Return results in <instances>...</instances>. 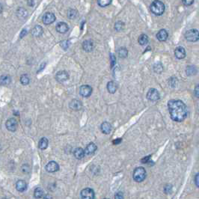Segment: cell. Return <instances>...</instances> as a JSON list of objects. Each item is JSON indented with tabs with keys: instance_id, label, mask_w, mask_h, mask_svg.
Returning <instances> with one entry per match:
<instances>
[{
	"instance_id": "obj_1",
	"label": "cell",
	"mask_w": 199,
	"mask_h": 199,
	"mask_svg": "<svg viewBox=\"0 0 199 199\" xmlns=\"http://www.w3.org/2000/svg\"><path fill=\"white\" fill-rule=\"evenodd\" d=\"M168 109L171 118L177 122H182L188 115L186 106L180 100H170L168 102Z\"/></svg>"
},
{
	"instance_id": "obj_2",
	"label": "cell",
	"mask_w": 199,
	"mask_h": 199,
	"mask_svg": "<svg viewBox=\"0 0 199 199\" xmlns=\"http://www.w3.org/2000/svg\"><path fill=\"white\" fill-rule=\"evenodd\" d=\"M150 11L157 16H160L163 14L166 10L165 4L161 1H154L150 6Z\"/></svg>"
},
{
	"instance_id": "obj_3",
	"label": "cell",
	"mask_w": 199,
	"mask_h": 199,
	"mask_svg": "<svg viewBox=\"0 0 199 199\" xmlns=\"http://www.w3.org/2000/svg\"><path fill=\"white\" fill-rule=\"evenodd\" d=\"M133 177L136 182L143 181L146 177V170L143 167H138L133 171Z\"/></svg>"
},
{
	"instance_id": "obj_4",
	"label": "cell",
	"mask_w": 199,
	"mask_h": 199,
	"mask_svg": "<svg viewBox=\"0 0 199 199\" xmlns=\"http://www.w3.org/2000/svg\"><path fill=\"white\" fill-rule=\"evenodd\" d=\"M186 40L189 42H197L199 40V33L197 29L188 30L184 35Z\"/></svg>"
},
{
	"instance_id": "obj_5",
	"label": "cell",
	"mask_w": 199,
	"mask_h": 199,
	"mask_svg": "<svg viewBox=\"0 0 199 199\" xmlns=\"http://www.w3.org/2000/svg\"><path fill=\"white\" fill-rule=\"evenodd\" d=\"M147 98L148 100L152 102L158 101L160 98L159 91H157L156 88H150L147 93Z\"/></svg>"
},
{
	"instance_id": "obj_6",
	"label": "cell",
	"mask_w": 199,
	"mask_h": 199,
	"mask_svg": "<svg viewBox=\"0 0 199 199\" xmlns=\"http://www.w3.org/2000/svg\"><path fill=\"white\" fill-rule=\"evenodd\" d=\"M5 126H6V128L8 131L10 132H15L18 127V122L17 119L14 118H9L8 120L6 121L5 123Z\"/></svg>"
},
{
	"instance_id": "obj_7",
	"label": "cell",
	"mask_w": 199,
	"mask_h": 199,
	"mask_svg": "<svg viewBox=\"0 0 199 199\" xmlns=\"http://www.w3.org/2000/svg\"><path fill=\"white\" fill-rule=\"evenodd\" d=\"M93 91V88L90 86L83 85L79 88V94L83 97H88L91 95Z\"/></svg>"
},
{
	"instance_id": "obj_8",
	"label": "cell",
	"mask_w": 199,
	"mask_h": 199,
	"mask_svg": "<svg viewBox=\"0 0 199 199\" xmlns=\"http://www.w3.org/2000/svg\"><path fill=\"white\" fill-rule=\"evenodd\" d=\"M56 17L55 14L53 13L47 12L43 16V23L45 25H49L52 24V23H54L56 21Z\"/></svg>"
},
{
	"instance_id": "obj_9",
	"label": "cell",
	"mask_w": 199,
	"mask_h": 199,
	"mask_svg": "<svg viewBox=\"0 0 199 199\" xmlns=\"http://www.w3.org/2000/svg\"><path fill=\"white\" fill-rule=\"evenodd\" d=\"M94 192L90 188H86L82 189L81 192V198L82 199H94Z\"/></svg>"
},
{
	"instance_id": "obj_10",
	"label": "cell",
	"mask_w": 199,
	"mask_h": 199,
	"mask_svg": "<svg viewBox=\"0 0 199 199\" xmlns=\"http://www.w3.org/2000/svg\"><path fill=\"white\" fill-rule=\"evenodd\" d=\"M56 80L58 81V82H61V83H63V82H66L69 79V73H67L65 70H61V71H58L56 75Z\"/></svg>"
},
{
	"instance_id": "obj_11",
	"label": "cell",
	"mask_w": 199,
	"mask_h": 199,
	"mask_svg": "<svg viewBox=\"0 0 199 199\" xmlns=\"http://www.w3.org/2000/svg\"><path fill=\"white\" fill-rule=\"evenodd\" d=\"M47 171L49 173H53L56 172L59 170V166L57 162H55V161H50L49 162H48L47 165H46L45 167Z\"/></svg>"
},
{
	"instance_id": "obj_12",
	"label": "cell",
	"mask_w": 199,
	"mask_h": 199,
	"mask_svg": "<svg viewBox=\"0 0 199 199\" xmlns=\"http://www.w3.org/2000/svg\"><path fill=\"white\" fill-rule=\"evenodd\" d=\"M56 31L58 32V33L61 34H65L66 32H67L68 30H69V26L66 23H64V22H59L58 23H57L56 26Z\"/></svg>"
},
{
	"instance_id": "obj_13",
	"label": "cell",
	"mask_w": 199,
	"mask_h": 199,
	"mask_svg": "<svg viewBox=\"0 0 199 199\" xmlns=\"http://www.w3.org/2000/svg\"><path fill=\"white\" fill-rule=\"evenodd\" d=\"M175 56L177 59H183L186 57V50L183 47H177L175 50Z\"/></svg>"
},
{
	"instance_id": "obj_14",
	"label": "cell",
	"mask_w": 199,
	"mask_h": 199,
	"mask_svg": "<svg viewBox=\"0 0 199 199\" xmlns=\"http://www.w3.org/2000/svg\"><path fill=\"white\" fill-rule=\"evenodd\" d=\"M69 106H70V108L72 110H73V111H79V110H80L81 109H82V104L79 100L75 99L72 100L71 101H70V104H69Z\"/></svg>"
},
{
	"instance_id": "obj_15",
	"label": "cell",
	"mask_w": 199,
	"mask_h": 199,
	"mask_svg": "<svg viewBox=\"0 0 199 199\" xmlns=\"http://www.w3.org/2000/svg\"><path fill=\"white\" fill-rule=\"evenodd\" d=\"M97 149V145L94 143H93V142H91V143H89L88 145L86 146V149L84 150V151H85V154H86V155H91V154L95 153Z\"/></svg>"
},
{
	"instance_id": "obj_16",
	"label": "cell",
	"mask_w": 199,
	"mask_h": 199,
	"mask_svg": "<svg viewBox=\"0 0 199 199\" xmlns=\"http://www.w3.org/2000/svg\"><path fill=\"white\" fill-rule=\"evenodd\" d=\"M82 49L86 52H91L94 49V43L91 40H86L82 43Z\"/></svg>"
},
{
	"instance_id": "obj_17",
	"label": "cell",
	"mask_w": 199,
	"mask_h": 199,
	"mask_svg": "<svg viewBox=\"0 0 199 199\" xmlns=\"http://www.w3.org/2000/svg\"><path fill=\"white\" fill-rule=\"evenodd\" d=\"M168 34L166 29L159 30L158 33L157 34V38L161 42L166 41L168 39Z\"/></svg>"
},
{
	"instance_id": "obj_18",
	"label": "cell",
	"mask_w": 199,
	"mask_h": 199,
	"mask_svg": "<svg viewBox=\"0 0 199 199\" xmlns=\"http://www.w3.org/2000/svg\"><path fill=\"white\" fill-rule=\"evenodd\" d=\"M100 129H101L102 133L104 134H109L112 131V125L110 123L105 121V122L102 123L101 126H100Z\"/></svg>"
},
{
	"instance_id": "obj_19",
	"label": "cell",
	"mask_w": 199,
	"mask_h": 199,
	"mask_svg": "<svg viewBox=\"0 0 199 199\" xmlns=\"http://www.w3.org/2000/svg\"><path fill=\"white\" fill-rule=\"evenodd\" d=\"M16 189L18 192H23L26 190L27 189V183H26L25 180H19L16 183Z\"/></svg>"
},
{
	"instance_id": "obj_20",
	"label": "cell",
	"mask_w": 199,
	"mask_h": 199,
	"mask_svg": "<svg viewBox=\"0 0 199 199\" xmlns=\"http://www.w3.org/2000/svg\"><path fill=\"white\" fill-rule=\"evenodd\" d=\"M118 84L117 82H114V81H110L107 83V90H108L109 93L110 94H115L116 92V91L118 90Z\"/></svg>"
},
{
	"instance_id": "obj_21",
	"label": "cell",
	"mask_w": 199,
	"mask_h": 199,
	"mask_svg": "<svg viewBox=\"0 0 199 199\" xmlns=\"http://www.w3.org/2000/svg\"><path fill=\"white\" fill-rule=\"evenodd\" d=\"M11 82V77L8 75H2L0 77V86H8Z\"/></svg>"
},
{
	"instance_id": "obj_22",
	"label": "cell",
	"mask_w": 199,
	"mask_h": 199,
	"mask_svg": "<svg viewBox=\"0 0 199 199\" xmlns=\"http://www.w3.org/2000/svg\"><path fill=\"white\" fill-rule=\"evenodd\" d=\"M44 32V29L42 28V26H39V25H37L32 29L31 30V35L35 37H39L43 34Z\"/></svg>"
},
{
	"instance_id": "obj_23",
	"label": "cell",
	"mask_w": 199,
	"mask_h": 199,
	"mask_svg": "<svg viewBox=\"0 0 199 199\" xmlns=\"http://www.w3.org/2000/svg\"><path fill=\"white\" fill-rule=\"evenodd\" d=\"M73 155L77 159H81L85 157V151L82 148H77L73 151Z\"/></svg>"
},
{
	"instance_id": "obj_24",
	"label": "cell",
	"mask_w": 199,
	"mask_h": 199,
	"mask_svg": "<svg viewBox=\"0 0 199 199\" xmlns=\"http://www.w3.org/2000/svg\"><path fill=\"white\" fill-rule=\"evenodd\" d=\"M49 145V141L45 137H43L42 138H40V140L38 142V148L40 150H45L47 148Z\"/></svg>"
},
{
	"instance_id": "obj_25",
	"label": "cell",
	"mask_w": 199,
	"mask_h": 199,
	"mask_svg": "<svg viewBox=\"0 0 199 199\" xmlns=\"http://www.w3.org/2000/svg\"><path fill=\"white\" fill-rule=\"evenodd\" d=\"M17 15L19 19H25L28 16V12L26 9L23 8H19L17 11Z\"/></svg>"
},
{
	"instance_id": "obj_26",
	"label": "cell",
	"mask_w": 199,
	"mask_h": 199,
	"mask_svg": "<svg viewBox=\"0 0 199 199\" xmlns=\"http://www.w3.org/2000/svg\"><path fill=\"white\" fill-rule=\"evenodd\" d=\"M118 55L120 58H125L128 56V50L125 47H120L118 49Z\"/></svg>"
},
{
	"instance_id": "obj_27",
	"label": "cell",
	"mask_w": 199,
	"mask_h": 199,
	"mask_svg": "<svg viewBox=\"0 0 199 199\" xmlns=\"http://www.w3.org/2000/svg\"><path fill=\"white\" fill-rule=\"evenodd\" d=\"M138 44H140V45L141 46H144V45H146L148 43V35H145V34H142V35H141L139 36V38H138Z\"/></svg>"
},
{
	"instance_id": "obj_28",
	"label": "cell",
	"mask_w": 199,
	"mask_h": 199,
	"mask_svg": "<svg viewBox=\"0 0 199 199\" xmlns=\"http://www.w3.org/2000/svg\"><path fill=\"white\" fill-rule=\"evenodd\" d=\"M44 190L43 189L40 188V187H38L35 189V192H34V196H35V198H40L44 196Z\"/></svg>"
},
{
	"instance_id": "obj_29",
	"label": "cell",
	"mask_w": 199,
	"mask_h": 199,
	"mask_svg": "<svg viewBox=\"0 0 199 199\" xmlns=\"http://www.w3.org/2000/svg\"><path fill=\"white\" fill-rule=\"evenodd\" d=\"M186 73L187 76H193L195 75L196 73H197V70L195 66H192V65H190V66H188L186 67Z\"/></svg>"
},
{
	"instance_id": "obj_30",
	"label": "cell",
	"mask_w": 199,
	"mask_h": 199,
	"mask_svg": "<svg viewBox=\"0 0 199 199\" xmlns=\"http://www.w3.org/2000/svg\"><path fill=\"white\" fill-rule=\"evenodd\" d=\"M77 15H78V12L77 10L74 9H70L67 12V17L70 19H73L77 18Z\"/></svg>"
},
{
	"instance_id": "obj_31",
	"label": "cell",
	"mask_w": 199,
	"mask_h": 199,
	"mask_svg": "<svg viewBox=\"0 0 199 199\" xmlns=\"http://www.w3.org/2000/svg\"><path fill=\"white\" fill-rule=\"evenodd\" d=\"M30 82V79L27 74H23L20 77V82L23 86H27Z\"/></svg>"
},
{
	"instance_id": "obj_32",
	"label": "cell",
	"mask_w": 199,
	"mask_h": 199,
	"mask_svg": "<svg viewBox=\"0 0 199 199\" xmlns=\"http://www.w3.org/2000/svg\"><path fill=\"white\" fill-rule=\"evenodd\" d=\"M163 70V66L160 62L156 63L154 65V71L157 73H161Z\"/></svg>"
},
{
	"instance_id": "obj_33",
	"label": "cell",
	"mask_w": 199,
	"mask_h": 199,
	"mask_svg": "<svg viewBox=\"0 0 199 199\" xmlns=\"http://www.w3.org/2000/svg\"><path fill=\"white\" fill-rule=\"evenodd\" d=\"M124 29V23L122 21H118L115 24V31H122Z\"/></svg>"
},
{
	"instance_id": "obj_34",
	"label": "cell",
	"mask_w": 199,
	"mask_h": 199,
	"mask_svg": "<svg viewBox=\"0 0 199 199\" xmlns=\"http://www.w3.org/2000/svg\"><path fill=\"white\" fill-rule=\"evenodd\" d=\"M111 3H112V1H110V0H99V1H97V4L99 5V6L102 8L107 7Z\"/></svg>"
},
{
	"instance_id": "obj_35",
	"label": "cell",
	"mask_w": 199,
	"mask_h": 199,
	"mask_svg": "<svg viewBox=\"0 0 199 199\" xmlns=\"http://www.w3.org/2000/svg\"><path fill=\"white\" fill-rule=\"evenodd\" d=\"M177 80L175 77H172L169 80V86H171V87H175L177 86Z\"/></svg>"
},
{
	"instance_id": "obj_36",
	"label": "cell",
	"mask_w": 199,
	"mask_h": 199,
	"mask_svg": "<svg viewBox=\"0 0 199 199\" xmlns=\"http://www.w3.org/2000/svg\"><path fill=\"white\" fill-rule=\"evenodd\" d=\"M60 45H61V47H62L63 49H66L68 48V46H69V44H68L67 40H63V41H61V43H60Z\"/></svg>"
},
{
	"instance_id": "obj_37",
	"label": "cell",
	"mask_w": 199,
	"mask_h": 199,
	"mask_svg": "<svg viewBox=\"0 0 199 199\" xmlns=\"http://www.w3.org/2000/svg\"><path fill=\"white\" fill-rule=\"evenodd\" d=\"M115 199H124V194L121 192H118L115 194Z\"/></svg>"
},
{
	"instance_id": "obj_38",
	"label": "cell",
	"mask_w": 199,
	"mask_h": 199,
	"mask_svg": "<svg viewBox=\"0 0 199 199\" xmlns=\"http://www.w3.org/2000/svg\"><path fill=\"white\" fill-rule=\"evenodd\" d=\"M198 91H199V86L198 85H197L196 87V88L194 89V94H195V95H196V97L198 98L199 97V93H198Z\"/></svg>"
},
{
	"instance_id": "obj_39",
	"label": "cell",
	"mask_w": 199,
	"mask_h": 199,
	"mask_svg": "<svg viewBox=\"0 0 199 199\" xmlns=\"http://www.w3.org/2000/svg\"><path fill=\"white\" fill-rule=\"evenodd\" d=\"M110 58H111V62H112V67L114 66V65H115V61H116V60H115V56H114L113 54H110Z\"/></svg>"
},
{
	"instance_id": "obj_40",
	"label": "cell",
	"mask_w": 199,
	"mask_h": 199,
	"mask_svg": "<svg viewBox=\"0 0 199 199\" xmlns=\"http://www.w3.org/2000/svg\"><path fill=\"white\" fill-rule=\"evenodd\" d=\"M183 3L186 6H190L194 3V1H187L186 0V1H183Z\"/></svg>"
},
{
	"instance_id": "obj_41",
	"label": "cell",
	"mask_w": 199,
	"mask_h": 199,
	"mask_svg": "<svg viewBox=\"0 0 199 199\" xmlns=\"http://www.w3.org/2000/svg\"><path fill=\"white\" fill-rule=\"evenodd\" d=\"M26 34H27V30H26V29H23L22 31H21L20 35H19V38H23L25 35H26Z\"/></svg>"
},
{
	"instance_id": "obj_42",
	"label": "cell",
	"mask_w": 199,
	"mask_h": 199,
	"mask_svg": "<svg viewBox=\"0 0 199 199\" xmlns=\"http://www.w3.org/2000/svg\"><path fill=\"white\" fill-rule=\"evenodd\" d=\"M165 192H166V193H168V192H171V185H167L165 186Z\"/></svg>"
},
{
	"instance_id": "obj_43",
	"label": "cell",
	"mask_w": 199,
	"mask_h": 199,
	"mask_svg": "<svg viewBox=\"0 0 199 199\" xmlns=\"http://www.w3.org/2000/svg\"><path fill=\"white\" fill-rule=\"evenodd\" d=\"M121 141H122V139L121 138H117V139H115L113 140V144L114 145H118V144H120V142H121Z\"/></svg>"
},
{
	"instance_id": "obj_44",
	"label": "cell",
	"mask_w": 199,
	"mask_h": 199,
	"mask_svg": "<svg viewBox=\"0 0 199 199\" xmlns=\"http://www.w3.org/2000/svg\"><path fill=\"white\" fill-rule=\"evenodd\" d=\"M150 156H148V157H145V158H143V159H141V162H142V163H146V162H148V160L150 159Z\"/></svg>"
},
{
	"instance_id": "obj_45",
	"label": "cell",
	"mask_w": 199,
	"mask_h": 199,
	"mask_svg": "<svg viewBox=\"0 0 199 199\" xmlns=\"http://www.w3.org/2000/svg\"><path fill=\"white\" fill-rule=\"evenodd\" d=\"M198 177H199V175H198V174H197V175H196V177H195V182H196V186H197L198 187L199 186Z\"/></svg>"
},
{
	"instance_id": "obj_46",
	"label": "cell",
	"mask_w": 199,
	"mask_h": 199,
	"mask_svg": "<svg viewBox=\"0 0 199 199\" xmlns=\"http://www.w3.org/2000/svg\"><path fill=\"white\" fill-rule=\"evenodd\" d=\"M35 1H32V0L27 1V4H28V5H29V6H31V7H33L34 5H35Z\"/></svg>"
},
{
	"instance_id": "obj_47",
	"label": "cell",
	"mask_w": 199,
	"mask_h": 199,
	"mask_svg": "<svg viewBox=\"0 0 199 199\" xmlns=\"http://www.w3.org/2000/svg\"><path fill=\"white\" fill-rule=\"evenodd\" d=\"M44 199H52V196H50L49 195H46L44 197Z\"/></svg>"
},
{
	"instance_id": "obj_48",
	"label": "cell",
	"mask_w": 199,
	"mask_h": 199,
	"mask_svg": "<svg viewBox=\"0 0 199 199\" xmlns=\"http://www.w3.org/2000/svg\"><path fill=\"white\" fill-rule=\"evenodd\" d=\"M2 5L0 4V14L2 13Z\"/></svg>"
},
{
	"instance_id": "obj_49",
	"label": "cell",
	"mask_w": 199,
	"mask_h": 199,
	"mask_svg": "<svg viewBox=\"0 0 199 199\" xmlns=\"http://www.w3.org/2000/svg\"><path fill=\"white\" fill-rule=\"evenodd\" d=\"M104 199H109V198H104Z\"/></svg>"
}]
</instances>
